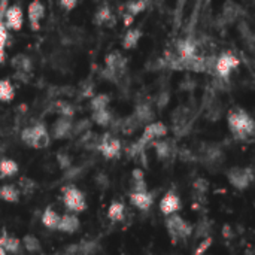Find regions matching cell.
<instances>
[{"mask_svg":"<svg viewBox=\"0 0 255 255\" xmlns=\"http://www.w3.org/2000/svg\"><path fill=\"white\" fill-rule=\"evenodd\" d=\"M229 130L238 140H248L255 133L254 118L242 108H235L227 114Z\"/></svg>","mask_w":255,"mask_h":255,"instance_id":"1","label":"cell"},{"mask_svg":"<svg viewBox=\"0 0 255 255\" xmlns=\"http://www.w3.org/2000/svg\"><path fill=\"white\" fill-rule=\"evenodd\" d=\"M21 140H22V143H25L30 148L42 149L51 143V134H49V130L46 128V126L43 123H36L33 126L22 128Z\"/></svg>","mask_w":255,"mask_h":255,"instance_id":"2","label":"cell"},{"mask_svg":"<svg viewBox=\"0 0 255 255\" xmlns=\"http://www.w3.org/2000/svg\"><path fill=\"white\" fill-rule=\"evenodd\" d=\"M166 229H167L173 244H178L179 241H187L194 233L193 226L190 223H187L178 214H172V215L166 217Z\"/></svg>","mask_w":255,"mask_h":255,"instance_id":"3","label":"cell"},{"mask_svg":"<svg viewBox=\"0 0 255 255\" xmlns=\"http://www.w3.org/2000/svg\"><path fill=\"white\" fill-rule=\"evenodd\" d=\"M172 123H173V133L178 137L185 136L193 124V111L188 106H178L172 112Z\"/></svg>","mask_w":255,"mask_h":255,"instance_id":"4","label":"cell"},{"mask_svg":"<svg viewBox=\"0 0 255 255\" xmlns=\"http://www.w3.org/2000/svg\"><path fill=\"white\" fill-rule=\"evenodd\" d=\"M63 202L64 206L75 214L84 212L87 209V202H85V196L84 193L76 188L75 185H66L63 187Z\"/></svg>","mask_w":255,"mask_h":255,"instance_id":"5","label":"cell"},{"mask_svg":"<svg viewBox=\"0 0 255 255\" xmlns=\"http://www.w3.org/2000/svg\"><path fill=\"white\" fill-rule=\"evenodd\" d=\"M241 64V60L232 54V52H221L217 60H215V70H214V75L217 78H221V79H229L232 72L235 69H238Z\"/></svg>","mask_w":255,"mask_h":255,"instance_id":"6","label":"cell"},{"mask_svg":"<svg viewBox=\"0 0 255 255\" xmlns=\"http://www.w3.org/2000/svg\"><path fill=\"white\" fill-rule=\"evenodd\" d=\"M229 182L236 188V190H247L253 181H254V170L253 167H232L226 173Z\"/></svg>","mask_w":255,"mask_h":255,"instance_id":"7","label":"cell"},{"mask_svg":"<svg viewBox=\"0 0 255 255\" xmlns=\"http://www.w3.org/2000/svg\"><path fill=\"white\" fill-rule=\"evenodd\" d=\"M226 160L224 151L221 149V146L215 145V143H206L203 145L202 151H200V161L211 170L220 167Z\"/></svg>","mask_w":255,"mask_h":255,"instance_id":"8","label":"cell"},{"mask_svg":"<svg viewBox=\"0 0 255 255\" xmlns=\"http://www.w3.org/2000/svg\"><path fill=\"white\" fill-rule=\"evenodd\" d=\"M97 151H99L105 158L114 160V158H118V157L121 155L123 145H121V140H120V139H117V137L112 136L111 133H105V134L100 136Z\"/></svg>","mask_w":255,"mask_h":255,"instance_id":"9","label":"cell"},{"mask_svg":"<svg viewBox=\"0 0 255 255\" xmlns=\"http://www.w3.org/2000/svg\"><path fill=\"white\" fill-rule=\"evenodd\" d=\"M167 126L164 124V123H161V121H152V123H149V124H146L145 127H143V133H142V136L139 137V143L142 145V146H148L151 142H154V140H157V139H163V137H166L167 136Z\"/></svg>","mask_w":255,"mask_h":255,"instance_id":"10","label":"cell"},{"mask_svg":"<svg viewBox=\"0 0 255 255\" xmlns=\"http://www.w3.org/2000/svg\"><path fill=\"white\" fill-rule=\"evenodd\" d=\"M3 22L7 30L19 31L24 25V10L19 4L13 3L7 6L3 12Z\"/></svg>","mask_w":255,"mask_h":255,"instance_id":"11","label":"cell"},{"mask_svg":"<svg viewBox=\"0 0 255 255\" xmlns=\"http://www.w3.org/2000/svg\"><path fill=\"white\" fill-rule=\"evenodd\" d=\"M127 57H124L120 51H112L105 57V69L112 72L117 78H123L127 72Z\"/></svg>","mask_w":255,"mask_h":255,"instance_id":"12","label":"cell"},{"mask_svg":"<svg viewBox=\"0 0 255 255\" xmlns=\"http://www.w3.org/2000/svg\"><path fill=\"white\" fill-rule=\"evenodd\" d=\"M45 4L40 0H31L27 7V15H28V25L31 31H39L40 30V22L45 18Z\"/></svg>","mask_w":255,"mask_h":255,"instance_id":"13","label":"cell"},{"mask_svg":"<svg viewBox=\"0 0 255 255\" xmlns=\"http://www.w3.org/2000/svg\"><path fill=\"white\" fill-rule=\"evenodd\" d=\"M72 126H73V118H67V117H58L49 130V134L52 139L55 140H61V139H69L72 134Z\"/></svg>","mask_w":255,"mask_h":255,"instance_id":"14","label":"cell"},{"mask_svg":"<svg viewBox=\"0 0 255 255\" xmlns=\"http://www.w3.org/2000/svg\"><path fill=\"white\" fill-rule=\"evenodd\" d=\"M152 146H154V151L157 154V158L161 160V161H166V160H170L176 155V146L172 140H167V139H157L154 142H151Z\"/></svg>","mask_w":255,"mask_h":255,"instance_id":"15","label":"cell"},{"mask_svg":"<svg viewBox=\"0 0 255 255\" xmlns=\"http://www.w3.org/2000/svg\"><path fill=\"white\" fill-rule=\"evenodd\" d=\"M181 206H182V203H181L179 196L175 191H172V190L167 191L163 196L161 202H160V211L166 217L167 215H172V214H176L178 211H181Z\"/></svg>","mask_w":255,"mask_h":255,"instance_id":"16","label":"cell"},{"mask_svg":"<svg viewBox=\"0 0 255 255\" xmlns=\"http://www.w3.org/2000/svg\"><path fill=\"white\" fill-rule=\"evenodd\" d=\"M93 22L96 25H106V27H114L117 24V18L112 13V9L109 4H103L100 6L93 16Z\"/></svg>","mask_w":255,"mask_h":255,"instance_id":"17","label":"cell"},{"mask_svg":"<svg viewBox=\"0 0 255 255\" xmlns=\"http://www.w3.org/2000/svg\"><path fill=\"white\" fill-rule=\"evenodd\" d=\"M134 117L140 121V124L145 127L146 124L152 123L155 120V111L152 108V105L146 100V102H139L134 108Z\"/></svg>","mask_w":255,"mask_h":255,"instance_id":"18","label":"cell"},{"mask_svg":"<svg viewBox=\"0 0 255 255\" xmlns=\"http://www.w3.org/2000/svg\"><path fill=\"white\" fill-rule=\"evenodd\" d=\"M130 203L139 211H148L154 203V193L151 191H137L130 193Z\"/></svg>","mask_w":255,"mask_h":255,"instance_id":"19","label":"cell"},{"mask_svg":"<svg viewBox=\"0 0 255 255\" xmlns=\"http://www.w3.org/2000/svg\"><path fill=\"white\" fill-rule=\"evenodd\" d=\"M112 123H115V121H112ZM114 127H115L118 131L124 133V134H133V133H136L139 128H142L143 126H142L140 121L134 117V114H131V115H128V117H126V118L118 120V121L115 123Z\"/></svg>","mask_w":255,"mask_h":255,"instance_id":"20","label":"cell"},{"mask_svg":"<svg viewBox=\"0 0 255 255\" xmlns=\"http://www.w3.org/2000/svg\"><path fill=\"white\" fill-rule=\"evenodd\" d=\"M99 250V244L96 241H85L81 244H73L66 250L67 255H94Z\"/></svg>","mask_w":255,"mask_h":255,"instance_id":"21","label":"cell"},{"mask_svg":"<svg viewBox=\"0 0 255 255\" xmlns=\"http://www.w3.org/2000/svg\"><path fill=\"white\" fill-rule=\"evenodd\" d=\"M241 6L232 0H229L224 6H223V12H221V21L224 25H229V24H233L239 19L241 16Z\"/></svg>","mask_w":255,"mask_h":255,"instance_id":"22","label":"cell"},{"mask_svg":"<svg viewBox=\"0 0 255 255\" xmlns=\"http://www.w3.org/2000/svg\"><path fill=\"white\" fill-rule=\"evenodd\" d=\"M10 66L16 73L30 75L33 70V60H31V57H28L25 54H16L15 57H12Z\"/></svg>","mask_w":255,"mask_h":255,"instance_id":"23","label":"cell"},{"mask_svg":"<svg viewBox=\"0 0 255 255\" xmlns=\"http://www.w3.org/2000/svg\"><path fill=\"white\" fill-rule=\"evenodd\" d=\"M197 54V45L191 37L181 39L176 43V57L178 58H191Z\"/></svg>","mask_w":255,"mask_h":255,"instance_id":"24","label":"cell"},{"mask_svg":"<svg viewBox=\"0 0 255 255\" xmlns=\"http://www.w3.org/2000/svg\"><path fill=\"white\" fill-rule=\"evenodd\" d=\"M81 227V223H79V218L73 214H66L60 218V223H58V227L57 230L61 232V233H67V235H72L75 233L78 229Z\"/></svg>","mask_w":255,"mask_h":255,"instance_id":"25","label":"cell"},{"mask_svg":"<svg viewBox=\"0 0 255 255\" xmlns=\"http://www.w3.org/2000/svg\"><path fill=\"white\" fill-rule=\"evenodd\" d=\"M142 34H143V33H142V30H140L139 27L128 28V30L126 31L123 40H121V46H123L126 51L134 49V48L139 45V42H140V39H142Z\"/></svg>","mask_w":255,"mask_h":255,"instance_id":"26","label":"cell"},{"mask_svg":"<svg viewBox=\"0 0 255 255\" xmlns=\"http://www.w3.org/2000/svg\"><path fill=\"white\" fill-rule=\"evenodd\" d=\"M91 123L100 126V127H109L114 121V114L106 108V109H99L91 112Z\"/></svg>","mask_w":255,"mask_h":255,"instance_id":"27","label":"cell"},{"mask_svg":"<svg viewBox=\"0 0 255 255\" xmlns=\"http://www.w3.org/2000/svg\"><path fill=\"white\" fill-rule=\"evenodd\" d=\"M0 247L7 253V254H18L21 250V241L18 238L9 236L6 232L0 236Z\"/></svg>","mask_w":255,"mask_h":255,"instance_id":"28","label":"cell"},{"mask_svg":"<svg viewBox=\"0 0 255 255\" xmlns=\"http://www.w3.org/2000/svg\"><path fill=\"white\" fill-rule=\"evenodd\" d=\"M19 170V166L15 160L12 158H0V179L3 178H12L18 173Z\"/></svg>","mask_w":255,"mask_h":255,"instance_id":"29","label":"cell"},{"mask_svg":"<svg viewBox=\"0 0 255 255\" xmlns=\"http://www.w3.org/2000/svg\"><path fill=\"white\" fill-rule=\"evenodd\" d=\"M223 114H224L223 103L217 99H211L206 106V118L209 121H218L223 117Z\"/></svg>","mask_w":255,"mask_h":255,"instance_id":"30","label":"cell"},{"mask_svg":"<svg viewBox=\"0 0 255 255\" xmlns=\"http://www.w3.org/2000/svg\"><path fill=\"white\" fill-rule=\"evenodd\" d=\"M60 218H61V215H58L51 206H48V208L43 211L40 221H42V224H43L46 229H49V230H57L58 223H60Z\"/></svg>","mask_w":255,"mask_h":255,"instance_id":"31","label":"cell"},{"mask_svg":"<svg viewBox=\"0 0 255 255\" xmlns=\"http://www.w3.org/2000/svg\"><path fill=\"white\" fill-rule=\"evenodd\" d=\"M15 99V87L10 82V79L3 78L0 79V102L9 103Z\"/></svg>","mask_w":255,"mask_h":255,"instance_id":"32","label":"cell"},{"mask_svg":"<svg viewBox=\"0 0 255 255\" xmlns=\"http://www.w3.org/2000/svg\"><path fill=\"white\" fill-rule=\"evenodd\" d=\"M19 190L18 187L12 185V184H6V185H1L0 187V199L7 202V203H16L19 200Z\"/></svg>","mask_w":255,"mask_h":255,"instance_id":"33","label":"cell"},{"mask_svg":"<svg viewBox=\"0 0 255 255\" xmlns=\"http://www.w3.org/2000/svg\"><path fill=\"white\" fill-rule=\"evenodd\" d=\"M148 185L145 181V173L140 169H134L131 172V193H137V191H146Z\"/></svg>","mask_w":255,"mask_h":255,"instance_id":"34","label":"cell"},{"mask_svg":"<svg viewBox=\"0 0 255 255\" xmlns=\"http://www.w3.org/2000/svg\"><path fill=\"white\" fill-rule=\"evenodd\" d=\"M126 217V206L121 202H112L108 209V218L114 223H121Z\"/></svg>","mask_w":255,"mask_h":255,"instance_id":"35","label":"cell"},{"mask_svg":"<svg viewBox=\"0 0 255 255\" xmlns=\"http://www.w3.org/2000/svg\"><path fill=\"white\" fill-rule=\"evenodd\" d=\"M111 103V97L106 93H97L90 99V109L93 111H99V109H106Z\"/></svg>","mask_w":255,"mask_h":255,"instance_id":"36","label":"cell"},{"mask_svg":"<svg viewBox=\"0 0 255 255\" xmlns=\"http://www.w3.org/2000/svg\"><path fill=\"white\" fill-rule=\"evenodd\" d=\"M21 245L25 248V251H28V253H31V254H37V253L42 251V244H40V241H39L36 236H33V235H25V236L22 238V241H21Z\"/></svg>","mask_w":255,"mask_h":255,"instance_id":"37","label":"cell"},{"mask_svg":"<svg viewBox=\"0 0 255 255\" xmlns=\"http://www.w3.org/2000/svg\"><path fill=\"white\" fill-rule=\"evenodd\" d=\"M148 7V1L146 0H128L124 4V9L127 13H130L131 16H136L142 12H145V9Z\"/></svg>","mask_w":255,"mask_h":255,"instance_id":"38","label":"cell"},{"mask_svg":"<svg viewBox=\"0 0 255 255\" xmlns=\"http://www.w3.org/2000/svg\"><path fill=\"white\" fill-rule=\"evenodd\" d=\"M54 106H55L54 111L58 114V117H67V118H73L75 117V108L67 100H58V102H55Z\"/></svg>","mask_w":255,"mask_h":255,"instance_id":"39","label":"cell"},{"mask_svg":"<svg viewBox=\"0 0 255 255\" xmlns=\"http://www.w3.org/2000/svg\"><path fill=\"white\" fill-rule=\"evenodd\" d=\"M90 128H91V120H90V118L78 120V121L73 123V126H72V134H70V137H79L81 134L87 133Z\"/></svg>","mask_w":255,"mask_h":255,"instance_id":"40","label":"cell"},{"mask_svg":"<svg viewBox=\"0 0 255 255\" xmlns=\"http://www.w3.org/2000/svg\"><path fill=\"white\" fill-rule=\"evenodd\" d=\"M212 233V223L209 220H200L196 226V238H209Z\"/></svg>","mask_w":255,"mask_h":255,"instance_id":"41","label":"cell"},{"mask_svg":"<svg viewBox=\"0 0 255 255\" xmlns=\"http://www.w3.org/2000/svg\"><path fill=\"white\" fill-rule=\"evenodd\" d=\"M7 28L3 22V12L0 13V63H3L4 60V46L7 43Z\"/></svg>","mask_w":255,"mask_h":255,"instance_id":"42","label":"cell"},{"mask_svg":"<svg viewBox=\"0 0 255 255\" xmlns=\"http://www.w3.org/2000/svg\"><path fill=\"white\" fill-rule=\"evenodd\" d=\"M193 188H194V191H196L199 200L205 203V200H202L200 197H205V194L208 193V190H209V182H208L205 178H197V179L194 181V184H193Z\"/></svg>","mask_w":255,"mask_h":255,"instance_id":"43","label":"cell"},{"mask_svg":"<svg viewBox=\"0 0 255 255\" xmlns=\"http://www.w3.org/2000/svg\"><path fill=\"white\" fill-rule=\"evenodd\" d=\"M18 190H19V193H22V194H25V196H30V194L36 190V184H34V181H31L30 178L22 176V178L19 179V182H18Z\"/></svg>","mask_w":255,"mask_h":255,"instance_id":"44","label":"cell"},{"mask_svg":"<svg viewBox=\"0 0 255 255\" xmlns=\"http://www.w3.org/2000/svg\"><path fill=\"white\" fill-rule=\"evenodd\" d=\"M85 172V166H70L67 170H64V179L67 181H73V179H78L84 175Z\"/></svg>","mask_w":255,"mask_h":255,"instance_id":"45","label":"cell"},{"mask_svg":"<svg viewBox=\"0 0 255 255\" xmlns=\"http://www.w3.org/2000/svg\"><path fill=\"white\" fill-rule=\"evenodd\" d=\"M78 93V96L81 97V99H91L94 94H96V91H94V84L90 81V82H84L81 87H79V90L76 91Z\"/></svg>","mask_w":255,"mask_h":255,"instance_id":"46","label":"cell"},{"mask_svg":"<svg viewBox=\"0 0 255 255\" xmlns=\"http://www.w3.org/2000/svg\"><path fill=\"white\" fill-rule=\"evenodd\" d=\"M239 31H241L242 37L247 40V43H250V45L253 46V43H254V33H253L251 27L248 25V22L241 21V22H239Z\"/></svg>","mask_w":255,"mask_h":255,"instance_id":"47","label":"cell"},{"mask_svg":"<svg viewBox=\"0 0 255 255\" xmlns=\"http://www.w3.org/2000/svg\"><path fill=\"white\" fill-rule=\"evenodd\" d=\"M57 163H58V166H60L61 170H67V169L72 166V157H70L67 152L60 151V152L57 154Z\"/></svg>","mask_w":255,"mask_h":255,"instance_id":"48","label":"cell"},{"mask_svg":"<svg viewBox=\"0 0 255 255\" xmlns=\"http://www.w3.org/2000/svg\"><path fill=\"white\" fill-rule=\"evenodd\" d=\"M169 102H170V93H169V90L160 91V93L157 94V97H155V105H157V108H160V109L166 108V106L169 105Z\"/></svg>","mask_w":255,"mask_h":255,"instance_id":"49","label":"cell"},{"mask_svg":"<svg viewBox=\"0 0 255 255\" xmlns=\"http://www.w3.org/2000/svg\"><path fill=\"white\" fill-rule=\"evenodd\" d=\"M196 87H197V82H196V81H193L190 76H187V78H184V79L181 81L179 90H182V91H193Z\"/></svg>","mask_w":255,"mask_h":255,"instance_id":"50","label":"cell"},{"mask_svg":"<svg viewBox=\"0 0 255 255\" xmlns=\"http://www.w3.org/2000/svg\"><path fill=\"white\" fill-rule=\"evenodd\" d=\"M58 4H60V7H61L63 10H66V12H72V10L76 7L78 0H58Z\"/></svg>","mask_w":255,"mask_h":255,"instance_id":"51","label":"cell"},{"mask_svg":"<svg viewBox=\"0 0 255 255\" xmlns=\"http://www.w3.org/2000/svg\"><path fill=\"white\" fill-rule=\"evenodd\" d=\"M96 182H97V185L102 187V188H106V187L109 185V179H108V176H106L105 173L97 175V176H96Z\"/></svg>","mask_w":255,"mask_h":255,"instance_id":"52","label":"cell"},{"mask_svg":"<svg viewBox=\"0 0 255 255\" xmlns=\"http://www.w3.org/2000/svg\"><path fill=\"white\" fill-rule=\"evenodd\" d=\"M123 19H124V25H126V27H130L131 22H133V19H134V16H131L130 13L124 12V13H123Z\"/></svg>","mask_w":255,"mask_h":255,"instance_id":"53","label":"cell"},{"mask_svg":"<svg viewBox=\"0 0 255 255\" xmlns=\"http://www.w3.org/2000/svg\"><path fill=\"white\" fill-rule=\"evenodd\" d=\"M223 235H224V238H232V236H233V230H232V227H230V226H224V229H223Z\"/></svg>","mask_w":255,"mask_h":255,"instance_id":"54","label":"cell"},{"mask_svg":"<svg viewBox=\"0 0 255 255\" xmlns=\"http://www.w3.org/2000/svg\"><path fill=\"white\" fill-rule=\"evenodd\" d=\"M0 255H7V253H6L1 247H0Z\"/></svg>","mask_w":255,"mask_h":255,"instance_id":"55","label":"cell"}]
</instances>
